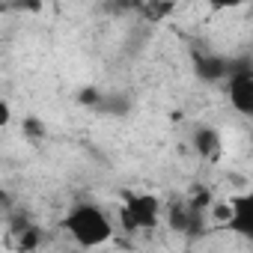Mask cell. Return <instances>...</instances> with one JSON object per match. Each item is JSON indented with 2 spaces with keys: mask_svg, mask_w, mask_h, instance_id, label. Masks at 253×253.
<instances>
[{
  "mask_svg": "<svg viewBox=\"0 0 253 253\" xmlns=\"http://www.w3.org/2000/svg\"><path fill=\"white\" fill-rule=\"evenodd\" d=\"M63 229L72 235L75 244L81 247H101L113 235V220L101 206L92 203H75L63 214Z\"/></svg>",
  "mask_w": 253,
  "mask_h": 253,
  "instance_id": "1",
  "label": "cell"
},
{
  "mask_svg": "<svg viewBox=\"0 0 253 253\" xmlns=\"http://www.w3.org/2000/svg\"><path fill=\"white\" fill-rule=\"evenodd\" d=\"M161 220V203L152 194H131L119 206V223L128 232H143V229H155Z\"/></svg>",
  "mask_w": 253,
  "mask_h": 253,
  "instance_id": "2",
  "label": "cell"
},
{
  "mask_svg": "<svg viewBox=\"0 0 253 253\" xmlns=\"http://www.w3.org/2000/svg\"><path fill=\"white\" fill-rule=\"evenodd\" d=\"M229 104L241 113V116H253V72L247 66H238L235 72H229Z\"/></svg>",
  "mask_w": 253,
  "mask_h": 253,
  "instance_id": "3",
  "label": "cell"
},
{
  "mask_svg": "<svg viewBox=\"0 0 253 253\" xmlns=\"http://www.w3.org/2000/svg\"><path fill=\"white\" fill-rule=\"evenodd\" d=\"M226 226L241 232V235H253V197L241 194L229 200V214H226Z\"/></svg>",
  "mask_w": 253,
  "mask_h": 253,
  "instance_id": "4",
  "label": "cell"
},
{
  "mask_svg": "<svg viewBox=\"0 0 253 253\" xmlns=\"http://www.w3.org/2000/svg\"><path fill=\"white\" fill-rule=\"evenodd\" d=\"M194 146H197V152H200L203 158H211V155L220 152V134H217L214 128H200V131L194 134Z\"/></svg>",
  "mask_w": 253,
  "mask_h": 253,
  "instance_id": "5",
  "label": "cell"
},
{
  "mask_svg": "<svg viewBox=\"0 0 253 253\" xmlns=\"http://www.w3.org/2000/svg\"><path fill=\"white\" fill-rule=\"evenodd\" d=\"M197 69H200V75H203V78H211V81L226 75V63H220V60H214V57L200 60V63H197Z\"/></svg>",
  "mask_w": 253,
  "mask_h": 253,
  "instance_id": "6",
  "label": "cell"
},
{
  "mask_svg": "<svg viewBox=\"0 0 253 253\" xmlns=\"http://www.w3.org/2000/svg\"><path fill=\"white\" fill-rule=\"evenodd\" d=\"M247 0H209V9L211 12H232V9H241Z\"/></svg>",
  "mask_w": 253,
  "mask_h": 253,
  "instance_id": "7",
  "label": "cell"
},
{
  "mask_svg": "<svg viewBox=\"0 0 253 253\" xmlns=\"http://www.w3.org/2000/svg\"><path fill=\"white\" fill-rule=\"evenodd\" d=\"M170 9H173L170 0H152V3H149V15H152V18H164Z\"/></svg>",
  "mask_w": 253,
  "mask_h": 253,
  "instance_id": "8",
  "label": "cell"
},
{
  "mask_svg": "<svg viewBox=\"0 0 253 253\" xmlns=\"http://www.w3.org/2000/svg\"><path fill=\"white\" fill-rule=\"evenodd\" d=\"M9 122H12V107H9L3 98H0V128H6Z\"/></svg>",
  "mask_w": 253,
  "mask_h": 253,
  "instance_id": "9",
  "label": "cell"
}]
</instances>
